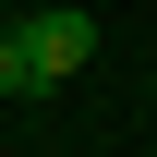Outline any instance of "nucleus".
<instances>
[{"label": "nucleus", "mask_w": 157, "mask_h": 157, "mask_svg": "<svg viewBox=\"0 0 157 157\" xmlns=\"http://www.w3.org/2000/svg\"><path fill=\"white\" fill-rule=\"evenodd\" d=\"M12 36H24V60H36V97H60V85L97 60V12H24Z\"/></svg>", "instance_id": "obj_1"}, {"label": "nucleus", "mask_w": 157, "mask_h": 157, "mask_svg": "<svg viewBox=\"0 0 157 157\" xmlns=\"http://www.w3.org/2000/svg\"><path fill=\"white\" fill-rule=\"evenodd\" d=\"M0 97H36V60H24V36L0 24Z\"/></svg>", "instance_id": "obj_2"}]
</instances>
